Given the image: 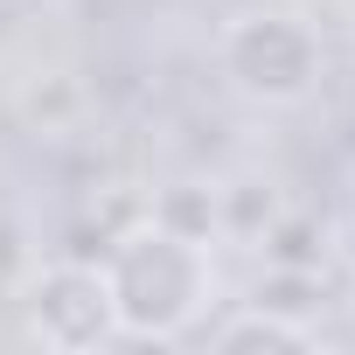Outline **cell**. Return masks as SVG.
<instances>
[{"instance_id":"5","label":"cell","mask_w":355,"mask_h":355,"mask_svg":"<svg viewBox=\"0 0 355 355\" xmlns=\"http://www.w3.org/2000/svg\"><path fill=\"white\" fill-rule=\"evenodd\" d=\"M348 209H355V182H348Z\"/></svg>"},{"instance_id":"1","label":"cell","mask_w":355,"mask_h":355,"mask_svg":"<svg viewBox=\"0 0 355 355\" xmlns=\"http://www.w3.org/2000/svg\"><path fill=\"white\" fill-rule=\"evenodd\" d=\"M105 286H112V306H119V334L125 341H174V334L196 327V313L216 293L209 237L167 223V216L132 223L105 251Z\"/></svg>"},{"instance_id":"4","label":"cell","mask_w":355,"mask_h":355,"mask_svg":"<svg viewBox=\"0 0 355 355\" xmlns=\"http://www.w3.org/2000/svg\"><path fill=\"white\" fill-rule=\"evenodd\" d=\"M209 341L216 348H313V327L306 320H286V313H265V306H244Z\"/></svg>"},{"instance_id":"3","label":"cell","mask_w":355,"mask_h":355,"mask_svg":"<svg viewBox=\"0 0 355 355\" xmlns=\"http://www.w3.org/2000/svg\"><path fill=\"white\" fill-rule=\"evenodd\" d=\"M28 327L42 348H105L119 341V306H112V286H105V265H49L28 293Z\"/></svg>"},{"instance_id":"2","label":"cell","mask_w":355,"mask_h":355,"mask_svg":"<svg viewBox=\"0 0 355 355\" xmlns=\"http://www.w3.org/2000/svg\"><path fill=\"white\" fill-rule=\"evenodd\" d=\"M216 70L251 105H300L320 84V35L300 15L251 8L216 35Z\"/></svg>"}]
</instances>
